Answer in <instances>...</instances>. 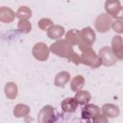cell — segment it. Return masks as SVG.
Masks as SVG:
<instances>
[{"instance_id":"obj_23","label":"cell","mask_w":123,"mask_h":123,"mask_svg":"<svg viewBox=\"0 0 123 123\" xmlns=\"http://www.w3.org/2000/svg\"><path fill=\"white\" fill-rule=\"evenodd\" d=\"M53 21L50 18H41L37 22V26L42 31H48L53 26Z\"/></svg>"},{"instance_id":"obj_15","label":"cell","mask_w":123,"mask_h":123,"mask_svg":"<svg viewBox=\"0 0 123 123\" xmlns=\"http://www.w3.org/2000/svg\"><path fill=\"white\" fill-rule=\"evenodd\" d=\"M61 107H62V111L65 112H74L78 108V103L76 102V100L74 98L68 97V98H65L62 102Z\"/></svg>"},{"instance_id":"obj_1","label":"cell","mask_w":123,"mask_h":123,"mask_svg":"<svg viewBox=\"0 0 123 123\" xmlns=\"http://www.w3.org/2000/svg\"><path fill=\"white\" fill-rule=\"evenodd\" d=\"M49 50L54 55L61 58H66V59H68L70 55L74 52L73 46L69 44L65 39H58L57 41H55L50 45Z\"/></svg>"},{"instance_id":"obj_13","label":"cell","mask_w":123,"mask_h":123,"mask_svg":"<svg viewBox=\"0 0 123 123\" xmlns=\"http://www.w3.org/2000/svg\"><path fill=\"white\" fill-rule=\"evenodd\" d=\"M4 92H5V95L8 99H15L17 97V94H18V87H17V85L13 82H9L5 85V87H4Z\"/></svg>"},{"instance_id":"obj_14","label":"cell","mask_w":123,"mask_h":123,"mask_svg":"<svg viewBox=\"0 0 123 123\" xmlns=\"http://www.w3.org/2000/svg\"><path fill=\"white\" fill-rule=\"evenodd\" d=\"M64 28L61 25H53L48 31H47V36L51 39H60L63 35H64Z\"/></svg>"},{"instance_id":"obj_17","label":"cell","mask_w":123,"mask_h":123,"mask_svg":"<svg viewBox=\"0 0 123 123\" xmlns=\"http://www.w3.org/2000/svg\"><path fill=\"white\" fill-rule=\"evenodd\" d=\"M74 99L78 103V105H86L91 99V95L87 90H79L76 92Z\"/></svg>"},{"instance_id":"obj_21","label":"cell","mask_w":123,"mask_h":123,"mask_svg":"<svg viewBox=\"0 0 123 123\" xmlns=\"http://www.w3.org/2000/svg\"><path fill=\"white\" fill-rule=\"evenodd\" d=\"M84 85H85V78H84L82 75H77V76H75V77L71 80V82H70V87H71V89H72L73 91H75V92L81 90L82 87L84 86Z\"/></svg>"},{"instance_id":"obj_8","label":"cell","mask_w":123,"mask_h":123,"mask_svg":"<svg viewBox=\"0 0 123 123\" xmlns=\"http://www.w3.org/2000/svg\"><path fill=\"white\" fill-rule=\"evenodd\" d=\"M111 23L112 20L108 14L101 13L95 19V29L99 33H107L111 28Z\"/></svg>"},{"instance_id":"obj_26","label":"cell","mask_w":123,"mask_h":123,"mask_svg":"<svg viewBox=\"0 0 123 123\" xmlns=\"http://www.w3.org/2000/svg\"><path fill=\"white\" fill-rule=\"evenodd\" d=\"M68 61H70L71 62H73L74 64H77V65L81 63L80 56H79L77 53H75V52H73V53L70 55V57L68 58Z\"/></svg>"},{"instance_id":"obj_2","label":"cell","mask_w":123,"mask_h":123,"mask_svg":"<svg viewBox=\"0 0 123 123\" xmlns=\"http://www.w3.org/2000/svg\"><path fill=\"white\" fill-rule=\"evenodd\" d=\"M80 60H81V63L87 65L91 68H98L99 66L102 65V62L98 54H96V52L91 47L82 51Z\"/></svg>"},{"instance_id":"obj_12","label":"cell","mask_w":123,"mask_h":123,"mask_svg":"<svg viewBox=\"0 0 123 123\" xmlns=\"http://www.w3.org/2000/svg\"><path fill=\"white\" fill-rule=\"evenodd\" d=\"M119 108L113 104H105L102 106V114L107 118H114L119 115Z\"/></svg>"},{"instance_id":"obj_11","label":"cell","mask_w":123,"mask_h":123,"mask_svg":"<svg viewBox=\"0 0 123 123\" xmlns=\"http://www.w3.org/2000/svg\"><path fill=\"white\" fill-rule=\"evenodd\" d=\"M15 18V12L9 7H0V22L11 23Z\"/></svg>"},{"instance_id":"obj_24","label":"cell","mask_w":123,"mask_h":123,"mask_svg":"<svg viewBox=\"0 0 123 123\" xmlns=\"http://www.w3.org/2000/svg\"><path fill=\"white\" fill-rule=\"evenodd\" d=\"M111 28L113 29L114 32L121 34L123 32V22L122 19H115V21H113L111 23Z\"/></svg>"},{"instance_id":"obj_9","label":"cell","mask_w":123,"mask_h":123,"mask_svg":"<svg viewBox=\"0 0 123 123\" xmlns=\"http://www.w3.org/2000/svg\"><path fill=\"white\" fill-rule=\"evenodd\" d=\"M111 50L114 57L121 61L123 59V46H122V37L120 36H114L111 39Z\"/></svg>"},{"instance_id":"obj_5","label":"cell","mask_w":123,"mask_h":123,"mask_svg":"<svg viewBox=\"0 0 123 123\" xmlns=\"http://www.w3.org/2000/svg\"><path fill=\"white\" fill-rule=\"evenodd\" d=\"M32 54L36 60L39 62H45L49 58L50 50H49V47L45 43L37 42L34 45L32 49Z\"/></svg>"},{"instance_id":"obj_20","label":"cell","mask_w":123,"mask_h":123,"mask_svg":"<svg viewBox=\"0 0 123 123\" xmlns=\"http://www.w3.org/2000/svg\"><path fill=\"white\" fill-rule=\"evenodd\" d=\"M32 16V11L27 6H21L18 8L15 17H17L19 20H28Z\"/></svg>"},{"instance_id":"obj_7","label":"cell","mask_w":123,"mask_h":123,"mask_svg":"<svg viewBox=\"0 0 123 123\" xmlns=\"http://www.w3.org/2000/svg\"><path fill=\"white\" fill-rule=\"evenodd\" d=\"M98 56L102 62V64L105 66H111L116 63L117 59L114 57L111 50V47L109 46H103L102 48H100Z\"/></svg>"},{"instance_id":"obj_16","label":"cell","mask_w":123,"mask_h":123,"mask_svg":"<svg viewBox=\"0 0 123 123\" xmlns=\"http://www.w3.org/2000/svg\"><path fill=\"white\" fill-rule=\"evenodd\" d=\"M69 79H70V74L67 71H61L56 75L54 84L56 86L63 87L69 82Z\"/></svg>"},{"instance_id":"obj_3","label":"cell","mask_w":123,"mask_h":123,"mask_svg":"<svg viewBox=\"0 0 123 123\" xmlns=\"http://www.w3.org/2000/svg\"><path fill=\"white\" fill-rule=\"evenodd\" d=\"M96 38L95 32L90 27H86L80 31V41L78 43L79 49L81 51H84L87 48H90V46L94 43Z\"/></svg>"},{"instance_id":"obj_25","label":"cell","mask_w":123,"mask_h":123,"mask_svg":"<svg viewBox=\"0 0 123 123\" xmlns=\"http://www.w3.org/2000/svg\"><path fill=\"white\" fill-rule=\"evenodd\" d=\"M91 123H109V120L106 116H104L103 114L99 113L96 116H94L93 118H91Z\"/></svg>"},{"instance_id":"obj_6","label":"cell","mask_w":123,"mask_h":123,"mask_svg":"<svg viewBox=\"0 0 123 123\" xmlns=\"http://www.w3.org/2000/svg\"><path fill=\"white\" fill-rule=\"evenodd\" d=\"M55 110L51 105L44 106L37 114V123H54Z\"/></svg>"},{"instance_id":"obj_22","label":"cell","mask_w":123,"mask_h":123,"mask_svg":"<svg viewBox=\"0 0 123 123\" xmlns=\"http://www.w3.org/2000/svg\"><path fill=\"white\" fill-rule=\"evenodd\" d=\"M18 30L23 34H28L32 30V24L29 20H19L17 23Z\"/></svg>"},{"instance_id":"obj_10","label":"cell","mask_w":123,"mask_h":123,"mask_svg":"<svg viewBox=\"0 0 123 123\" xmlns=\"http://www.w3.org/2000/svg\"><path fill=\"white\" fill-rule=\"evenodd\" d=\"M100 113V108L94 104H86L82 110V117L84 119H91Z\"/></svg>"},{"instance_id":"obj_18","label":"cell","mask_w":123,"mask_h":123,"mask_svg":"<svg viewBox=\"0 0 123 123\" xmlns=\"http://www.w3.org/2000/svg\"><path fill=\"white\" fill-rule=\"evenodd\" d=\"M29 113H30V108L25 104H17L13 108V115L17 118L26 117L28 116Z\"/></svg>"},{"instance_id":"obj_4","label":"cell","mask_w":123,"mask_h":123,"mask_svg":"<svg viewBox=\"0 0 123 123\" xmlns=\"http://www.w3.org/2000/svg\"><path fill=\"white\" fill-rule=\"evenodd\" d=\"M105 11L106 14H108L111 18L113 17L115 19L122 18V6L117 0H108L105 2Z\"/></svg>"},{"instance_id":"obj_19","label":"cell","mask_w":123,"mask_h":123,"mask_svg":"<svg viewBox=\"0 0 123 123\" xmlns=\"http://www.w3.org/2000/svg\"><path fill=\"white\" fill-rule=\"evenodd\" d=\"M69 44L73 45H77L80 41V31L79 30H75V29H71L69 30L66 34H65V38H64Z\"/></svg>"}]
</instances>
